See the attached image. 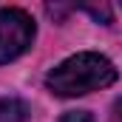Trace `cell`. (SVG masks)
<instances>
[{
    "label": "cell",
    "mask_w": 122,
    "mask_h": 122,
    "mask_svg": "<svg viewBox=\"0 0 122 122\" xmlns=\"http://www.w3.org/2000/svg\"><path fill=\"white\" fill-rule=\"evenodd\" d=\"M29 108L14 97H0V122H26Z\"/></svg>",
    "instance_id": "3"
},
{
    "label": "cell",
    "mask_w": 122,
    "mask_h": 122,
    "mask_svg": "<svg viewBox=\"0 0 122 122\" xmlns=\"http://www.w3.org/2000/svg\"><path fill=\"white\" fill-rule=\"evenodd\" d=\"M117 82V65L105 54L80 51L46 74V88L54 97H82Z\"/></svg>",
    "instance_id": "1"
},
{
    "label": "cell",
    "mask_w": 122,
    "mask_h": 122,
    "mask_svg": "<svg viewBox=\"0 0 122 122\" xmlns=\"http://www.w3.org/2000/svg\"><path fill=\"white\" fill-rule=\"evenodd\" d=\"M60 122H94V117L88 114V111H68Z\"/></svg>",
    "instance_id": "5"
},
{
    "label": "cell",
    "mask_w": 122,
    "mask_h": 122,
    "mask_svg": "<svg viewBox=\"0 0 122 122\" xmlns=\"http://www.w3.org/2000/svg\"><path fill=\"white\" fill-rule=\"evenodd\" d=\"M34 40V20L23 9L0 11V65L26 54Z\"/></svg>",
    "instance_id": "2"
},
{
    "label": "cell",
    "mask_w": 122,
    "mask_h": 122,
    "mask_svg": "<svg viewBox=\"0 0 122 122\" xmlns=\"http://www.w3.org/2000/svg\"><path fill=\"white\" fill-rule=\"evenodd\" d=\"M111 122H122V99L114 102V111H111Z\"/></svg>",
    "instance_id": "6"
},
{
    "label": "cell",
    "mask_w": 122,
    "mask_h": 122,
    "mask_svg": "<svg viewBox=\"0 0 122 122\" xmlns=\"http://www.w3.org/2000/svg\"><path fill=\"white\" fill-rule=\"evenodd\" d=\"M82 9H85V11H88V14H91L94 20H102V23H105V26H108V23H111V9H108V6H105V3H102V6H82Z\"/></svg>",
    "instance_id": "4"
}]
</instances>
